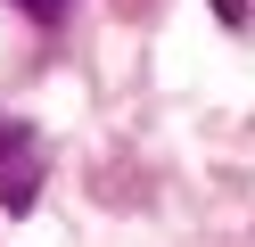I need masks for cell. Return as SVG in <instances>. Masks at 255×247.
Instances as JSON below:
<instances>
[{
    "label": "cell",
    "instance_id": "6da1fadb",
    "mask_svg": "<svg viewBox=\"0 0 255 247\" xmlns=\"http://www.w3.org/2000/svg\"><path fill=\"white\" fill-rule=\"evenodd\" d=\"M33 190H41L33 132H25V124H0V206H8V214H25V206H33Z\"/></svg>",
    "mask_w": 255,
    "mask_h": 247
},
{
    "label": "cell",
    "instance_id": "7a4b0ae2",
    "mask_svg": "<svg viewBox=\"0 0 255 247\" xmlns=\"http://www.w3.org/2000/svg\"><path fill=\"white\" fill-rule=\"evenodd\" d=\"M214 16L222 25H247V0H214Z\"/></svg>",
    "mask_w": 255,
    "mask_h": 247
},
{
    "label": "cell",
    "instance_id": "3957f363",
    "mask_svg": "<svg viewBox=\"0 0 255 247\" xmlns=\"http://www.w3.org/2000/svg\"><path fill=\"white\" fill-rule=\"evenodd\" d=\"M17 8H25V16H58V0H17Z\"/></svg>",
    "mask_w": 255,
    "mask_h": 247
}]
</instances>
